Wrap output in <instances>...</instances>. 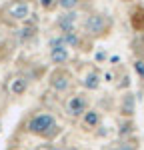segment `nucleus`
<instances>
[{"mask_svg": "<svg viewBox=\"0 0 144 150\" xmlns=\"http://www.w3.org/2000/svg\"><path fill=\"white\" fill-rule=\"evenodd\" d=\"M108 28V22L102 14H90L86 20H84V30L90 36H100L104 34Z\"/></svg>", "mask_w": 144, "mask_h": 150, "instance_id": "nucleus-2", "label": "nucleus"}, {"mask_svg": "<svg viewBox=\"0 0 144 150\" xmlns=\"http://www.w3.org/2000/svg\"><path fill=\"white\" fill-rule=\"evenodd\" d=\"M78 2H80V0H58L60 8H64V10H72V8H76Z\"/></svg>", "mask_w": 144, "mask_h": 150, "instance_id": "nucleus-16", "label": "nucleus"}, {"mask_svg": "<svg viewBox=\"0 0 144 150\" xmlns=\"http://www.w3.org/2000/svg\"><path fill=\"white\" fill-rule=\"evenodd\" d=\"M66 108H68V112L72 116H80L86 112V100H84L82 96H72L68 104H66Z\"/></svg>", "mask_w": 144, "mask_h": 150, "instance_id": "nucleus-6", "label": "nucleus"}, {"mask_svg": "<svg viewBox=\"0 0 144 150\" xmlns=\"http://www.w3.org/2000/svg\"><path fill=\"white\" fill-rule=\"evenodd\" d=\"M82 86L86 90H96L98 86H100V76L96 74V72H90V74H86L82 80Z\"/></svg>", "mask_w": 144, "mask_h": 150, "instance_id": "nucleus-10", "label": "nucleus"}, {"mask_svg": "<svg viewBox=\"0 0 144 150\" xmlns=\"http://www.w3.org/2000/svg\"><path fill=\"white\" fill-rule=\"evenodd\" d=\"M84 124L88 128H94L100 124V114L96 112V110H86L84 112Z\"/></svg>", "mask_w": 144, "mask_h": 150, "instance_id": "nucleus-11", "label": "nucleus"}, {"mask_svg": "<svg viewBox=\"0 0 144 150\" xmlns=\"http://www.w3.org/2000/svg\"><path fill=\"white\" fill-rule=\"evenodd\" d=\"M134 70H136V74L140 76L144 80V58H138V60H134Z\"/></svg>", "mask_w": 144, "mask_h": 150, "instance_id": "nucleus-17", "label": "nucleus"}, {"mask_svg": "<svg viewBox=\"0 0 144 150\" xmlns=\"http://www.w3.org/2000/svg\"><path fill=\"white\" fill-rule=\"evenodd\" d=\"M132 28L136 30V32H144V10L136 12L134 16H132Z\"/></svg>", "mask_w": 144, "mask_h": 150, "instance_id": "nucleus-12", "label": "nucleus"}, {"mask_svg": "<svg viewBox=\"0 0 144 150\" xmlns=\"http://www.w3.org/2000/svg\"><path fill=\"white\" fill-rule=\"evenodd\" d=\"M52 88L54 90H58V92H64L68 86H70V80H68V74H64V72H56V74H52Z\"/></svg>", "mask_w": 144, "mask_h": 150, "instance_id": "nucleus-7", "label": "nucleus"}, {"mask_svg": "<svg viewBox=\"0 0 144 150\" xmlns=\"http://www.w3.org/2000/svg\"><path fill=\"white\" fill-rule=\"evenodd\" d=\"M110 62H112V64H116V62H120V56H110Z\"/></svg>", "mask_w": 144, "mask_h": 150, "instance_id": "nucleus-20", "label": "nucleus"}, {"mask_svg": "<svg viewBox=\"0 0 144 150\" xmlns=\"http://www.w3.org/2000/svg\"><path fill=\"white\" fill-rule=\"evenodd\" d=\"M52 2H54V0H40V4H42L44 8H50V6H52Z\"/></svg>", "mask_w": 144, "mask_h": 150, "instance_id": "nucleus-19", "label": "nucleus"}, {"mask_svg": "<svg viewBox=\"0 0 144 150\" xmlns=\"http://www.w3.org/2000/svg\"><path fill=\"white\" fill-rule=\"evenodd\" d=\"M118 134H120V138H128L130 134H134V122H132L130 118L122 124V128L118 130Z\"/></svg>", "mask_w": 144, "mask_h": 150, "instance_id": "nucleus-14", "label": "nucleus"}, {"mask_svg": "<svg viewBox=\"0 0 144 150\" xmlns=\"http://www.w3.org/2000/svg\"><path fill=\"white\" fill-rule=\"evenodd\" d=\"M62 38H64L66 46H78V42H80V38H78V34H76V30H72V32H62Z\"/></svg>", "mask_w": 144, "mask_h": 150, "instance_id": "nucleus-13", "label": "nucleus"}, {"mask_svg": "<svg viewBox=\"0 0 144 150\" xmlns=\"http://www.w3.org/2000/svg\"><path fill=\"white\" fill-rule=\"evenodd\" d=\"M136 148H138V144H136V140L132 138V140H124L118 148H114V150H136Z\"/></svg>", "mask_w": 144, "mask_h": 150, "instance_id": "nucleus-15", "label": "nucleus"}, {"mask_svg": "<svg viewBox=\"0 0 144 150\" xmlns=\"http://www.w3.org/2000/svg\"><path fill=\"white\" fill-rule=\"evenodd\" d=\"M52 128H56V120H54V116L52 114H38L34 116L32 120H30V124H28V130L32 132V134H48Z\"/></svg>", "mask_w": 144, "mask_h": 150, "instance_id": "nucleus-1", "label": "nucleus"}, {"mask_svg": "<svg viewBox=\"0 0 144 150\" xmlns=\"http://www.w3.org/2000/svg\"><path fill=\"white\" fill-rule=\"evenodd\" d=\"M8 14H10L14 20H24V18H28L30 16V4L28 2H14L8 6Z\"/></svg>", "mask_w": 144, "mask_h": 150, "instance_id": "nucleus-4", "label": "nucleus"}, {"mask_svg": "<svg viewBox=\"0 0 144 150\" xmlns=\"http://www.w3.org/2000/svg\"><path fill=\"white\" fill-rule=\"evenodd\" d=\"M70 58L68 54V46H60V48H50V60L54 64H64Z\"/></svg>", "mask_w": 144, "mask_h": 150, "instance_id": "nucleus-8", "label": "nucleus"}, {"mask_svg": "<svg viewBox=\"0 0 144 150\" xmlns=\"http://www.w3.org/2000/svg\"><path fill=\"white\" fill-rule=\"evenodd\" d=\"M26 88H28V80H26V78H14V80L10 82V92L16 94V96L24 94Z\"/></svg>", "mask_w": 144, "mask_h": 150, "instance_id": "nucleus-9", "label": "nucleus"}, {"mask_svg": "<svg viewBox=\"0 0 144 150\" xmlns=\"http://www.w3.org/2000/svg\"><path fill=\"white\" fill-rule=\"evenodd\" d=\"M76 22H78V14L72 10H66L58 18V28L62 32H72V30H76Z\"/></svg>", "mask_w": 144, "mask_h": 150, "instance_id": "nucleus-3", "label": "nucleus"}, {"mask_svg": "<svg viewBox=\"0 0 144 150\" xmlns=\"http://www.w3.org/2000/svg\"><path fill=\"white\" fill-rule=\"evenodd\" d=\"M96 60H98V62H102V60H106V52H104V50H100V52H96Z\"/></svg>", "mask_w": 144, "mask_h": 150, "instance_id": "nucleus-18", "label": "nucleus"}, {"mask_svg": "<svg viewBox=\"0 0 144 150\" xmlns=\"http://www.w3.org/2000/svg\"><path fill=\"white\" fill-rule=\"evenodd\" d=\"M120 112H122V116H126V118H132V116H134V112H136V100H134V94L132 92L124 94Z\"/></svg>", "mask_w": 144, "mask_h": 150, "instance_id": "nucleus-5", "label": "nucleus"}]
</instances>
